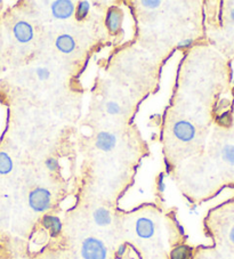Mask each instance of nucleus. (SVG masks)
Instances as JSON below:
<instances>
[{
    "mask_svg": "<svg viewBox=\"0 0 234 259\" xmlns=\"http://www.w3.org/2000/svg\"><path fill=\"white\" fill-rule=\"evenodd\" d=\"M56 47L60 52L63 53H71L75 47L74 39L69 34L60 35L56 40Z\"/></svg>",
    "mask_w": 234,
    "mask_h": 259,
    "instance_id": "8",
    "label": "nucleus"
},
{
    "mask_svg": "<svg viewBox=\"0 0 234 259\" xmlns=\"http://www.w3.org/2000/svg\"><path fill=\"white\" fill-rule=\"evenodd\" d=\"M121 22H123V14L116 11L115 8H112L106 20V24L109 26V30L111 32H118V30L121 26Z\"/></svg>",
    "mask_w": 234,
    "mask_h": 259,
    "instance_id": "6",
    "label": "nucleus"
},
{
    "mask_svg": "<svg viewBox=\"0 0 234 259\" xmlns=\"http://www.w3.org/2000/svg\"><path fill=\"white\" fill-rule=\"evenodd\" d=\"M3 7H4V3L0 2V15H2V11H3Z\"/></svg>",
    "mask_w": 234,
    "mask_h": 259,
    "instance_id": "16",
    "label": "nucleus"
},
{
    "mask_svg": "<svg viewBox=\"0 0 234 259\" xmlns=\"http://www.w3.org/2000/svg\"><path fill=\"white\" fill-rule=\"evenodd\" d=\"M192 249L188 245H178L170 252V259H191Z\"/></svg>",
    "mask_w": 234,
    "mask_h": 259,
    "instance_id": "11",
    "label": "nucleus"
},
{
    "mask_svg": "<svg viewBox=\"0 0 234 259\" xmlns=\"http://www.w3.org/2000/svg\"><path fill=\"white\" fill-rule=\"evenodd\" d=\"M136 233L142 239L151 238L154 233V224L150 220L142 218L136 223Z\"/></svg>",
    "mask_w": 234,
    "mask_h": 259,
    "instance_id": "5",
    "label": "nucleus"
},
{
    "mask_svg": "<svg viewBox=\"0 0 234 259\" xmlns=\"http://www.w3.org/2000/svg\"><path fill=\"white\" fill-rule=\"evenodd\" d=\"M46 167L49 169V170L52 171H55L57 170L58 168H60V164H58V161L55 159H49L46 161Z\"/></svg>",
    "mask_w": 234,
    "mask_h": 259,
    "instance_id": "14",
    "label": "nucleus"
},
{
    "mask_svg": "<svg viewBox=\"0 0 234 259\" xmlns=\"http://www.w3.org/2000/svg\"><path fill=\"white\" fill-rule=\"evenodd\" d=\"M84 259H106L107 249L101 240L96 238H87L84 240L80 250Z\"/></svg>",
    "mask_w": 234,
    "mask_h": 259,
    "instance_id": "1",
    "label": "nucleus"
},
{
    "mask_svg": "<svg viewBox=\"0 0 234 259\" xmlns=\"http://www.w3.org/2000/svg\"><path fill=\"white\" fill-rule=\"evenodd\" d=\"M89 12V4L86 2H82L79 3V6H78V15L80 19H84V17H86L87 14Z\"/></svg>",
    "mask_w": 234,
    "mask_h": 259,
    "instance_id": "13",
    "label": "nucleus"
},
{
    "mask_svg": "<svg viewBox=\"0 0 234 259\" xmlns=\"http://www.w3.org/2000/svg\"><path fill=\"white\" fill-rule=\"evenodd\" d=\"M74 12L73 3L71 2H55L52 4V13L56 19H67Z\"/></svg>",
    "mask_w": 234,
    "mask_h": 259,
    "instance_id": "3",
    "label": "nucleus"
},
{
    "mask_svg": "<svg viewBox=\"0 0 234 259\" xmlns=\"http://www.w3.org/2000/svg\"><path fill=\"white\" fill-rule=\"evenodd\" d=\"M223 158L225 161H227L231 164H234V146L233 145H227L224 147Z\"/></svg>",
    "mask_w": 234,
    "mask_h": 259,
    "instance_id": "12",
    "label": "nucleus"
},
{
    "mask_svg": "<svg viewBox=\"0 0 234 259\" xmlns=\"http://www.w3.org/2000/svg\"><path fill=\"white\" fill-rule=\"evenodd\" d=\"M94 221L98 226H107L111 224V213L105 208H98L94 212Z\"/></svg>",
    "mask_w": 234,
    "mask_h": 259,
    "instance_id": "10",
    "label": "nucleus"
},
{
    "mask_svg": "<svg viewBox=\"0 0 234 259\" xmlns=\"http://www.w3.org/2000/svg\"><path fill=\"white\" fill-rule=\"evenodd\" d=\"M14 168V162L6 151L0 150V176L8 175Z\"/></svg>",
    "mask_w": 234,
    "mask_h": 259,
    "instance_id": "9",
    "label": "nucleus"
},
{
    "mask_svg": "<svg viewBox=\"0 0 234 259\" xmlns=\"http://www.w3.org/2000/svg\"><path fill=\"white\" fill-rule=\"evenodd\" d=\"M115 145V136L113 134L102 133L97 137V146L98 149L103 151H110Z\"/></svg>",
    "mask_w": 234,
    "mask_h": 259,
    "instance_id": "7",
    "label": "nucleus"
},
{
    "mask_svg": "<svg viewBox=\"0 0 234 259\" xmlns=\"http://www.w3.org/2000/svg\"><path fill=\"white\" fill-rule=\"evenodd\" d=\"M52 194L44 187H38L29 194V205L37 212H45L51 208Z\"/></svg>",
    "mask_w": 234,
    "mask_h": 259,
    "instance_id": "2",
    "label": "nucleus"
},
{
    "mask_svg": "<svg viewBox=\"0 0 234 259\" xmlns=\"http://www.w3.org/2000/svg\"><path fill=\"white\" fill-rule=\"evenodd\" d=\"M231 19L234 21V8L231 11Z\"/></svg>",
    "mask_w": 234,
    "mask_h": 259,
    "instance_id": "17",
    "label": "nucleus"
},
{
    "mask_svg": "<svg viewBox=\"0 0 234 259\" xmlns=\"http://www.w3.org/2000/svg\"><path fill=\"white\" fill-rule=\"evenodd\" d=\"M229 239H231V241L234 243V227H233L232 231H231V234H229Z\"/></svg>",
    "mask_w": 234,
    "mask_h": 259,
    "instance_id": "15",
    "label": "nucleus"
},
{
    "mask_svg": "<svg viewBox=\"0 0 234 259\" xmlns=\"http://www.w3.org/2000/svg\"><path fill=\"white\" fill-rule=\"evenodd\" d=\"M42 223L45 229L49 231L52 238H56V236L61 234L62 223L58 217L52 216V215H45Z\"/></svg>",
    "mask_w": 234,
    "mask_h": 259,
    "instance_id": "4",
    "label": "nucleus"
}]
</instances>
